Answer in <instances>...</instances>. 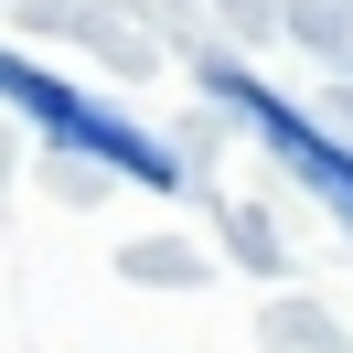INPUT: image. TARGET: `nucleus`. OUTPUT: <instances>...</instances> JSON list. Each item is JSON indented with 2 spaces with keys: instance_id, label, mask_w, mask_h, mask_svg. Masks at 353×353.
<instances>
[{
  "instance_id": "obj_1",
  "label": "nucleus",
  "mask_w": 353,
  "mask_h": 353,
  "mask_svg": "<svg viewBox=\"0 0 353 353\" xmlns=\"http://www.w3.org/2000/svg\"><path fill=\"white\" fill-rule=\"evenodd\" d=\"M0 97H11V108H32V118H43L54 139H75V150H97V161H118V172H129V182H182L161 139H139L129 118H108V108H86V97H75L65 75H43V65H22V54H0Z\"/></svg>"
},
{
  "instance_id": "obj_2",
  "label": "nucleus",
  "mask_w": 353,
  "mask_h": 353,
  "mask_svg": "<svg viewBox=\"0 0 353 353\" xmlns=\"http://www.w3.org/2000/svg\"><path fill=\"white\" fill-rule=\"evenodd\" d=\"M225 97H236V108L257 118V129L279 139L289 161H300V182H310V193H332V203H343V214H353V161H343V150H321V139H310V129H300V118H289V108H268V97H257V86H236V75H225Z\"/></svg>"
}]
</instances>
